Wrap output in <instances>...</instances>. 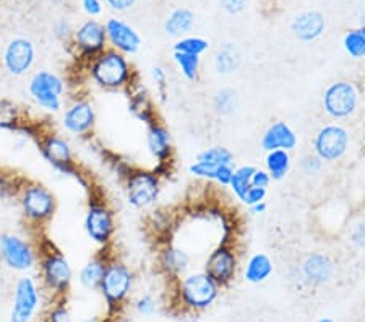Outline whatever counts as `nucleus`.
Returning <instances> with one entry per match:
<instances>
[{
	"label": "nucleus",
	"instance_id": "nucleus-22",
	"mask_svg": "<svg viewBox=\"0 0 365 322\" xmlns=\"http://www.w3.org/2000/svg\"><path fill=\"white\" fill-rule=\"evenodd\" d=\"M94 122H96V114H94L91 103L88 101H76L63 116V126L72 134L90 132Z\"/></svg>",
	"mask_w": 365,
	"mask_h": 322
},
{
	"label": "nucleus",
	"instance_id": "nucleus-28",
	"mask_svg": "<svg viewBox=\"0 0 365 322\" xmlns=\"http://www.w3.org/2000/svg\"><path fill=\"white\" fill-rule=\"evenodd\" d=\"M215 66H216L217 72L222 75L235 72V70H237L240 66V56H239L237 49H235L232 44L222 46V48L217 51L215 56Z\"/></svg>",
	"mask_w": 365,
	"mask_h": 322
},
{
	"label": "nucleus",
	"instance_id": "nucleus-37",
	"mask_svg": "<svg viewBox=\"0 0 365 322\" xmlns=\"http://www.w3.org/2000/svg\"><path fill=\"white\" fill-rule=\"evenodd\" d=\"M220 166H213L210 165V163H205V161H195L193 165L190 166V173L193 176H197V178H202V179H211L215 181V174H216V169Z\"/></svg>",
	"mask_w": 365,
	"mask_h": 322
},
{
	"label": "nucleus",
	"instance_id": "nucleus-25",
	"mask_svg": "<svg viewBox=\"0 0 365 322\" xmlns=\"http://www.w3.org/2000/svg\"><path fill=\"white\" fill-rule=\"evenodd\" d=\"M109 259L108 256H98L94 257L93 261H90L86 263V266L83 267V271H81L80 273V280L81 283H83V286H86V288L90 290H94V288H99V285H101L103 282V277L106 273V268H108L109 266Z\"/></svg>",
	"mask_w": 365,
	"mask_h": 322
},
{
	"label": "nucleus",
	"instance_id": "nucleus-12",
	"mask_svg": "<svg viewBox=\"0 0 365 322\" xmlns=\"http://www.w3.org/2000/svg\"><path fill=\"white\" fill-rule=\"evenodd\" d=\"M33 62L34 46L31 41L25 38H15L4 52V66L9 70V74L15 75V77L26 74L31 69Z\"/></svg>",
	"mask_w": 365,
	"mask_h": 322
},
{
	"label": "nucleus",
	"instance_id": "nucleus-13",
	"mask_svg": "<svg viewBox=\"0 0 365 322\" xmlns=\"http://www.w3.org/2000/svg\"><path fill=\"white\" fill-rule=\"evenodd\" d=\"M0 254H2L4 261L16 271H25L34 262V254L29 244L19 236H11V234L0 236Z\"/></svg>",
	"mask_w": 365,
	"mask_h": 322
},
{
	"label": "nucleus",
	"instance_id": "nucleus-6",
	"mask_svg": "<svg viewBox=\"0 0 365 322\" xmlns=\"http://www.w3.org/2000/svg\"><path fill=\"white\" fill-rule=\"evenodd\" d=\"M239 257L231 243H220L211 251L205 263V272L215 280L217 286H226L235 278Z\"/></svg>",
	"mask_w": 365,
	"mask_h": 322
},
{
	"label": "nucleus",
	"instance_id": "nucleus-32",
	"mask_svg": "<svg viewBox=\"0 0 365 322\" xmlns=\"http://www.w3.org/2000/svg\"><path fill=\"white\" fill-rule=\"evenodd\" d=\"M197 161L210 163L213 166H222V165H234V155L231 150H227L226 146H210V149L203 150L202 154H198Z\"/></svg>",
	"mask_w": 365,
	"mask_h": 322
},
{
	"label": "nucleus",
	"instance_id": "nucleus-29",
	"mask_svg": "<svg viewBox=\"0 0 365 322\" xmlns=\"http://www.w3.org/2000/svg\"><path fill=\"white\" fill-rule=\"evenodd\" d=\"M255 169L257 168L252 166V165L239 166V168L234 169V174H232L231 183H229V187H231L234 196L237 197L240 202L244 201L247 191L250 189L252 176H253V173H255Z\"/></svg>",
	"mask_w": 365,
	"mask_h": 322
},
{
	"label": "nucleus",
	"instance_id": "nucleus-52",
	"mask_svg": "<svg viewBox=\"0 0 365 322\" xmlns=\"http://www.w3.org/2000/svg\"><path fill=\"white\" fill-rule=\"evenodd\" d=\"M362 29V31H364V34H365V28H361Z\"/></svg>",
	"mask_w": 365,
	"mask_h": 322
},
{
	"label": "nucleus",
	"instance_id": "nucleus-23",
	"mask_svg": "<svg viewBox=\"0 0 365 322\" xmlns=\"http://www.w3.org/2000/svg\"><path fill=\"white\" fill-rule=\"evenodd\" d=\"M190 263V256H188L184 249L178 248V246H164L160 253V266L168 275L173 277H179L184 273Z\"/></svg>",
	"mask_w": 365,
	"mask_h": 322
},
{
	"label": "nucleus",
	"instance_id": "nucleus-47",
	"mask_svg": "<svg viewBox=\"0 0 365 322\" xmlns=\"http://www.w3.org/2000/svg\"><path fill=\"white\" fill-rule=\"evenodd\" d=\"M81 4H83V9L86 10V14L91 16L99 15L103 10L101 2H99V0H81Z\"/></svg>",
	"mask_w": 365,
	"mask_h": 322
},
{
	"label": "nucleus",
	"instance_id": "nucleus-40",
	"mask_svg": "<svg viewBox=\"0 0 365 322\" xmlns=\"http://www.w3.org/2000/svg\"><path fill=\"white\" fill-rule=\"evenodd\" d=\"M15 106L7 101H0V126L11 127V122L15 121Z\"/></svg>",
	"mask_w": 365,
	"mask_h": 322
},
{
	"label": "nucleus",
	"instance_id": "nucleus-27",
	"mask_svg": "<svg viewBox=\"0 0 365 322\" xmlns=\"http://www.w3.org/2000/svg\"><path fill=\"white\" fill-rule=\"evenodd\" d=\"M264 166L272 181L284 179L291 169V155L286 150H273L268 151Z\"/></svg>",
	"mask_w": 365,
	"mask_h": 322
},
{
	"label": "nucleus",
	"instance_id": "nucleus-35",
	"mask_svg": "<svg viewBox=\"0 0 365 322\" xmlns=\"http://www.w3.org/2000/svg\"><path fill=\"white\" fill-rule=\"evenodd\" d=\"M210 43L203 38H182L180 41L174 44V52H185V54L193 56H202L203 52L208 51Z\"/></svg>",
	"mask_w": 365,
	"mask_h": 322
},
{
	"label": "nucleus",
	"instance_id": "nucleus-53",
	"mask_svg": "<svg viewBox=\"0 0 365 322\" xmlns=\"http://www.w3.org/2000/svg\"><path fill=\"white\" fill-rule=\"evenodd\" d=\"M0 66H2V62H0Z\"/></svg>",
	"mask_w": 365,
	"mask_h": 322
},
{
	"label": "nucleus",
	"instance_id": "nucleus-26",
	"mask_svg": "<svg viewBox=\"0 0 365 322\" xmlns=\"http://www.w3.org/2000/svg\"><path fill=\"white\" fill-rule=\"evenodd\" d=\"M195 23V14L190 9H175L173 14L169 15V19L164 23V29L170 36H180L185 34L193 28Z\"/></svg>",
	"mask_w": 365,
	"mask_h": 322
},
{
	"label": "nucleus",
	"instance_id": "nucleus-8",
	"mask_svg": "<svg viewBox=\"0 0 365 322\" xmlns=\"http://www.w3.org/2000/svg\"><path fill=\"white\" fill-rule=\"evenodd\" d=\"M132 282L133 277L130 268L122 262L110 261L108 268H106V273L99 288H101L106 301L113 308L125 300V296L132 288Z\"/></svg>",
	"mask_w": 365,
	"mask_h": 322
},
{
	"label": "nucleus",
	"instance_id": "nucleus-20",
	"mask_svg": "<svg viewBox=\"0 0 365 322\" xmlns=\"http://www.w3.org/2000/svg\"><path fill=\"white\" fill-rule=\"evenodd\" d=\"M146 144H148L151 155L160 161V165H168L173 160V137H170L168 127L163 126L160 121L153 122V124L148 126Z\"/></svg>",
	"mask_w": 365,
	"mask_h": 322
},
{
	"label": "nucleus",
	"instance_id": "nucleus-14",
	"mask_svg": "<svg viewBox=\"0 0 365 322\" xmlns=\"http://www.w3.org/2000/svg\"><path fill=\"white\" fill-rule=\"evenodd\" d=\"M43 272L47 285L57 291H63L72 280V268L61 253L49 251L43 259Z\"/></svg>",
	"mask_w": 365,
	"mask_h": 322
},
{
	"label": "nucleus",
	"instance_id": "nucleus-18",
	"mask_svg": "<svg viewBox=\"0 0 365 322\" xmlns=\"http://www.w3.org/2000/svg\"><path fill=\"white\" fill-rule=\"evenodd\" d=\"M302 275L312 285H325L334 275V262L323 253H312L302 262Z\"/></svg>",
	"mask_w": 365,
	"mask_h": 322
},
{
	"label": "nucleus",
	"instance_id": "nucleus-33",
	"mask_svg": "<svg viewBox=\"0 0 365 322\" xmlns=\"http://www.w3.org/2000/svg\"><path fill=\"white\" fill-rule=\"evenodd\" d=\"M213 106L220 116H229L237 108V93L232 88H222L215 95Z\"/></svg>",
	"mask_w": 365,
	"mask_h": 322
},
{
	"label": "nucleus",
	"instance_id": "nucleus-42",
	"mask_svg": "<svg viewBox=\"0 0 365 322\" xmlns=\"http://www.w3.org/2000/svg\"><path fill=\"white\" fill-rule=\"evenodd\" d=\"M272 183V178H269V174L267 169H255V173L252 176V186L255 187H263V189H267V187Z\"/></svg>",
	"mask_w": 365,
	"mask_h": 322
},
{
	"label": "nucleus",
	"instance_id": "nucleus-10",
	"mask_svg": "<svg viewBox=\"0 0 365 322\" xmlns=\"http://www.w3.org/2000/svg\"><path fill=\"white\" fill-rule=\"evenodd\" d=\"M62 91V80L54 74L46 72V70H41V72L34 74V77L29 81V93H31V96L46 109H61Z\"/></svg>",
	"mask_w": 365,
	"mask_h": 322
},
{
	"label": "nucleus",
	"instance_id": "nucleus-11",
	"mask_svg": "<svg viewBox=\"0 0 365 322\" xmlns=\"http://www.w3.org/2000/svg\"><path fill=\"white\" fill-rule=\"evenodd\" d=\"M75 43L81 54L86 57H96L106 51V43H108L106 26L96 20H88L75 33Z\"/></svg>",
	"mask_w": 365,
	"mask_h": 322
},
{
	"label": "nucleus",
	"instance_id": "nucleus-45",
	"mask_svg": "<svg viewBox=\"0 0 365 322\" xmlns=\"http://www.w3.org/2000/svg\"><path fill=\"white\" fill-rule=\"evenodd\" d=\"M106 4L115 11H127L137 4V0H106Z\"/></svg>",
	"mask_w": 365,
	"mask_h": 322
},
{
	"label": "nucleus",
	"instance_id": "nucleus-38",
	"mask_svg": "<svg viewBox=\"0 0 365 322\" xmlns=\"http://www.w3.org/2000/svg\"><path fill=\"white\" fill-rule=\"evenodd\" d=\"M264 198H267V189H263V187L250 186V189L247 191L242 203H245L247 207H252V205H255V203L264 202Z\"/></svg>",
	"mask_w": 365,
	"mask_h": 322
},
{
	"label": "nucleus",
	"instance_id": "nucleus-51",
	"mask_svg": "<svg viewBox=\"0 0 365 322\" xmlns=\"http://www.w3.org/2000/svg\"><path fill=\"white\" fill-rule=\"evenodd\" d=\"M51 2H54V4H62V2H66V0H51Z\"/></svg>",
	"mask_w": 365,
	"mask_h": 322
},
{
	"label": "nucleus",
	"instance_id": "nucleus-4",
	"mask_svg": "<svg viewBox=\"0 0 365 322\" xmlns=\"http://www.w3.org/2000/svg\"><path fill=\"white\" fill-rule=\"evenodd\" d=\"M220 293V286L206 272H197L180 282V298L185 306L205 309L213 304Z\"/></svg>",
	"mask_w": 365,
	"mask_h": 322
},
{
	"label": "nucleus",
	"instance_id": "nucleus-9",
	"mask_svg": "<svg viewBox=\"0 0 365 322\" xmlns=\"http://www.w3.org/2000/svg\"><path fill=\"white\" fill-rule=\"evenodd\" d=\"M85 228L88 236H90L94 243L108 246L115 230L113 210H110L104 202H90V207H88V213L85 218Z\"/></svg>",
	"mask_w": 365,
	"mask_h": 322
},
{
	"label": "nucleus",
	"instance_id": "nucleus-43",
	"mask_svg": "<svg viewBox=\"0 0 365 322\" xmlns=\"http://www.w3.org/2000/svg\"><path fill=\"white\" fill-rule=\"evenodd\" d=\"M351 241L354 243L357 248H365V221H361L351 233Z\"/></svg>",
	"mask_w": 365,
	"mask_h": 322
},
{
	"label": "nucleus",
	"instance_id": "nucleus-7",
	"mask_svg": "<svg viewBox=\"0 0 365 322\" xmlns=\"http://www.w3.org/2000/svg\"><path fill=\"white\" fill-rule=\"evenodd\" d=\"M23 213L33 223H46L52 218L56 210V198L41 184H29L20 197Z\"/></svg>",
	"mask_w": 365,
	"mask_h": 322
},
{
	"label": "nucleus",
	"instance_id": "nucleus-5",
	"mask_svg": "<svg viewBox=\"0 0 365 322\" xmlns=\"http://www.w3.org/2000/svg\"><path fill=\"white\" fill-rule=\"evenodd\" d=\"M349 149V132L339 124L323 126L314 139V154L323 163L341 160Z\"/></svg>",
	"mask_w": 365,
	"mask_h": 322
},
{
	"label": "nucleus",
	"instance_id": "nucleus-46",
	"mask_svg": "<svg viewBox=\"0 0 365 322\" xmlns=\"http://www.w3.org/2000/svg\"><path fill=\"white\" fill-rule=\"evenodd\" d=\"M225 10L229 11V14L234 15V14H240L245 9L247 5V0H225Z\"/></svg>",
	"mask_w": 365,
	"mask_h": 322
},
{
	"label": "nucleus",
	"instance_id": "nucleus-17",
	"mask_svg": "<svg viewBox=\"0 0 365 322\" xmlns=\"http://www.w3.org/2000/svg\"><path fill=\"white\" fill-rule=\"evenodd\" d=\"M297 146V136L294 129L284 121H276L262 136V149L267 151L286 150L291 151Z\"/></svg>",
	"mask_w": 365,
	"mask_h": 322
},
{
	"label": "nucleus",
	"instance_id": "nucleus-36",
	"mask_svg": "<svg viewBox=\"0 0 365 322\" xmlns=\"http://www.w3.org/2000/svg\"><path fill=\"white\" fill-rule=\"evenodd\" d=\"M323 161L315 154L305 155L302 160H300V171L305 176H315L322 171Z\"/></svg>",
	"mask_w": 365,
	"mask_h": 322
},
{
	"label": "nucleus",
	"instance_id": "nucleus-30",
	"mask_svg": "<svg viewBox=\"0 0 365 322\" xmlns=\"http://www.w3.org/2000/svg\"><path fill=\"white\" fill-rule=\"evenodd\" d=\"M130 111H132L135 117H138L140 121L146 122V126H150V124H153V122L158 121L156 111H155V108H153L151 99L143 91H140L138 95L132 96Z\"/></svg>",
	"mask_w": 365,
	"mask_h": 322
},
{
	"label": "nucleus",
	"instance_id": "nucleus-3",
	"mask_svg": "<svg viewBox=\"0 0 365 322\" xmlns=\"http://www.w3.org/2000/svg\"><path fill=\"white\" fill-rule=\"evenodd\" d=\"M127 201L135 208H145L155 203L160 197V174L145 169H133L127 174Z\"/></svg>",
	"mask_w": 365,
	"mask_h": 322
},
{
	"label": "nucleus",
	"instance_id": "nucleus-39",
	"mask_svg": "<svg viewBox=\"0 0 365 322\" xmlns=\"http://www.w3.org/2000/svg\"><path fill=\"white\" fill-rule=\"evenodd\" d=\"M153 79H155L158 85V91H160V96L163 101H166L168 98V75L164 72L163 67H155L153 69Z\"/></svg>",
	"mask_w": 365,
	"mask_h": 322
},
{
	"label": "nucleus",
	"instance_id": "nucleus-31",
	"mask_svg": "<svg viewBox=\"0 0 365 322\" xmlns=\"http://www.w3.org/2000/svg\"><path fill=\"white\" fill-rule=\"evenodd\" d=\"M174 61L178 64L182 75L187 80L197 81L200 75V64H202V59L200 56L193 54H185V52H174Z\"/></svg>",
	"mask_w": 365,
	"mask_h": 322
},
{
	"label": "nucleus",
	"instance_id": "nucleus-50",
	"mask_svg": "<svg viewBox=\"0 0 365 322\" xmlns=\"http://www.w3.org/2000/svg\"><path fill=\"white\" fill-rule=\"evenodd\" d=\"M317 322H333L331 319L329 318H323V319H320V321H317Z\"/></svg>",
	"mask_w": 365,
	"mask_h": 322
},
{
	"label": "nucleus",
	"instance_id": "nucleus-48",
	"mask_svg": "<svg viewBox=\"0 0 365 322\" xmlns=\"http://www.w3.org/2000/svg\"><path fill=\"white\" fill-rule=\"evenodd\" d=\"M49 322H72L68 318V313L66 311V309H56L54 313L51 314V321Z\"/></svg>",
	"mask_w": 365,
	"mask_h": 322
},
{
	"label": "nucleus",
	"instance_id": "nucleus-34",
	"mask_svg": "<svg viewBox=\"0 0 365 322\" xmlns=\"http://www.w3.org/2000/svg\"><path fill=\"white\" fill-rule=\"evenodd\" d=\"M344 49L352 59L365 57V34L362 29H351L344 36Z\"/></svg>",
	"mask_w": 365,
	"mask_h": 322
},
{
	"label": "nucleus",
	"instance_id": "nucleus-16",
	"mask_svg": "<svg viewBox=\"0 0 365 322\" xmlns=\"http://www.w3.org/2000/svg\"><path fill=\"white\" fill-rule=\"evenodd\" d=\"M38 306V291L31 278H21L16 285L15 306L11 311V322H28Z\"/></svg>",
	"mask_w": 365,
	"mask_h": 322
},
{
	"label": "nucleus",
	"instance_id": "nucleus-49",
	"mask_svg": "<svg viewBox=\"0 0 365 322\" xmlns=\"http://www.w3.org/2000/svg\"><path fill=\"white\" fill-rule=\"evenodd\" d=\"M249 208H250L252 215H263L264 212H267L268 205H267V202H260V203L252 205V207H249Z\"/></svg>",
	"mask_w": 365,
	"mask_h": 322
},
{
	"label": "nucleus",
	"instance_id": "nucleus-41",
	"mask_svg": "<svg viewBox=\"0 0 365 322\" xmlns=\"http://www.w3.org/2000/svg\"><path fill=\"white\" fill-rule=\"evenodd\" d=\"M234 165H222L216 169V174H215V181L217 184L221 186H229L232 179V174H234Z\"/></svg>",
	"mask_w": 365,
	"mask_h": 322
},
{
	"label": "nucleus",
	"instance_id": "nucleus-44",
	"mask_svg": "<svg viewBox=\"0 0 365 322\" xmlns=\"http://www.w3.org/2000/svg\"><path fill=\"white\" fill-rule=\"evenodd\" d=\"M137 311L141 316H150L155 311V301H153L151 296H143L137 303Z\"/></svg>",
	"mask_w": 365,
	"mask_h": 322
},
{
	"label": "nucleus",
	"instance_id": "nucleus-21",
	"mask_svg": "<svg viewBox=\"0 0 365 322\" xmlns=\"http://www.w3.org/2000/svg\"><path fill=\"white\" fill-rule=\"evenodd\" d=\"M325 26V16L317 10H309L292 20L291 29L297 39L304 41V43H310V41H315L322 36Z\"/></svg>",
	"mask_w": 365,
	"mask_h": 322
},
{
	"label": "nucleus",
	"instance_id": "nucleus-24",
	"mask_svg": "<svg viewBox=\"0 0 365 322\" xmlns=\"http://www.w3.org/2000/svg\"><path fill=\"white\" fill-rule=\"evenodd\" d=\"M273 273V262L264 253L253 254L247 262L244 277L249 283H263Z\"/></svg>",
	"mask_w": 365,
	"mask_h": 322
},
{
	"label": "nucleus",
	"instance_id": "nucleus-2",
	"mask_svg": "<svg viewBox=\"0 0 365 322\" xmlns=\"http://www.w3.org/2000/svg\"><path fill=\"white\" fill-rule=\"evenodd\" d=\"M323 111L331 119H347L356 113L359 104V93L352 81L339 80L329 85L323 93Z\"/></svg>",
	"mask_w": 365,
	"mask_h": 322
},
{
	"label": "nucleus",
	"instance_id": "nucleus-19",
	"mask_svg": "<svg viewBox=\"0 0 365 322\" xmlns=\"http://www.w3.org/2000/svg\"><path fill=\"white\" fill-rule=\"evenodd\" d=\"M41 151H43L46 160L54 168L61 169L63 173L73 171L72 150H70L68 144L63 139L56 136L46 137L41 142Z\"/></svg>",
	"mask_w": 365,
	"mask_h": 322
},
{
	"label": "nucleus",
	"instance_id": "nucleus-15",
	"mask_svg": "<svg viewBox=\"0 0 365 322\" xmlns=\"http://www.w3.org/2000/svg\"><path fill=\"white\" fill-rule=\"evenodd\" d=\"M106 33H108L109 43L122 54H135L140 49L141 39L138 33L122 20L110 19L106 23Z\"/></svg>",
	"mask_w": 365,
	"mask_h": 322
},
{
	"label": "nucleus",
	"instance_id": "nucleus-1",
	"mask_svg": "<svg viewBox=\"0 0 365 322\" xmlns=\"http://www.w3.org/2000/svg\"><path fill=\"white\" fill-rule=\"evenodd\" d=\"M90 74L94 84H98L104 90H123L132 84L133 70L125 54L109 49L93 57Z\"/></svg>",
	"mask_w": 365,
	"mask_h": 322
}]
</instances>
